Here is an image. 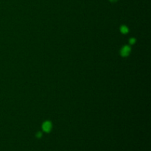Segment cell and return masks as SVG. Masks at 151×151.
<instances>
[{"instance_id": "1", "label": "cell", "mask_w": 151, "mask_h": 151, "mask_svg": "<svg viewBox=\"0 0 151 151\" xmlns=\"http://www.w3.org/2000/svg\"><path fill=\"white\" fill-rule=\"evenodd\" d=\"M131 52V47L128 45H125L120 50V55L122 57L125 58L130 55Z\"/></svg>"}, {"instance_id": "2", "label": "cell", "mask_w": 151, "mask_h": 151, "mask_svg": "<svg viewBox=\"0 0 151 151\" xmlns=\"http://www.w3.org/2000/svg\"><path fill=\"white\" fill-rule=\"evenodd\" d=\"M52 128V124L50 121H45L42 124V130L46 133H50Z\"/></svg>"}, {"instance_id": "3", "label": "cell", "mask_w": 151, "mask_h": 151, "mask_svg": "<svg viewBox=\"0 0 151 151\" xmlns=\"http://www.w3.org/2000/svg\"><path fill=\"white\" fill-rule=\"evenodd\" d=\"M120 32H122V34H124V35H125V34H127L129 32V29H128V27L125 26V25H122V26L120 27Z\"/></svg>"}, {"instance_id": "4", "label": "cell", "mask_w": 151, "mask_h": 151, "mask_svg": "<svg viewBox=\"0 0 151 151\" xmlns=\"http://www.w3.org/2000/svg\"><path fill=\"white\" fill-rule=\"evenodd\" d=\"M136 42H137V39L135 38H131L129 39V44L131 45H134L136 44Z\"/></svg>"}, {"instance_id": "5", "label": "cell", "mask_w": 151, "mask_h": 151, "mask_svg": "<svg viewBox=\"0 0 151 151\" xmlns=\"http://www.w3.org/2000/svg\"><path fill=\"white\" fill-rule=\"evenodd\" d=\"M41 137H42V133L40 132V131H38V132L36 134V137L38 139H40V138H41Z\"/></svg>"}, {"instance_id": "6", "label": "cell", "mask_w": 151, "mask_h": 151, "mask_svg": "<svg viewBox=\"0 0 151 151\" xmlns=\"http://www.w3.org/2000/svg\"><path fill=\"white\" fill-rule=\"evenodd\" d=\"M109 1H110L111 2H112V3H114V2H116L118 0H109Z\"/></svg>"}]
</instances>
